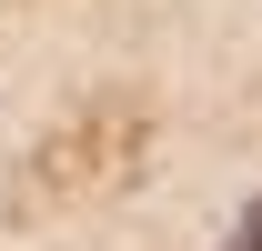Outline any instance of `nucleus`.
Returning a JSON list of instances; mask_svg holds the SVG:
<instances>
[{
    "label": "nucleus",
    "mask_w": 262,
    "mask_h": 251,
    "mask_svg": "<svg viewBox=\"0 0 262 251\" xmlns=\"http://www.w3.org/2000/svg\"><path fill=\"white\" fill-rule=\"evenodd\" d=\"M232 251H262V201L242 211V231H232Z\"/></svg>",
    "instance_id": "obj_1"
}]
</instances>
